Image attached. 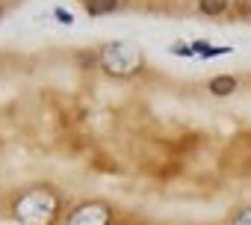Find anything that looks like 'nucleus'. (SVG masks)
<instances>
[{"instance_id":"f257e3e1","label":"nucleus","mask_w":251,"mask_h":225,"mask_svg":"<svg viewBox=\"0 0 251 225\" xmlns=\"http://www.w3.org/2000/svg\"><path fill=\"white\" fill-rule=\"evenodd\" d=\"M133 48L124 45V42H115L103 51V68L106 71H115V74H130L133 68H139V56H130L124 59V54H130Z\"/></svg>"},{"instance_id":"f03ea898","label":"nucleus","mask_w":251,"mask_h":225,"mask_svg":"<svg viewBox=\"0 0 251 225\" xmlns=\"http://www.w3.org/2000/svg\"><path fill=\"white\" fill-rule=\"evenodd\" d=\"M71 219L74 222H83L86 219V225H109V213H106L103 204H83Z\"/></svg>"},{"instance_id":"7ed1b4c3","label":"nucleus","mask_w":251,"mask_h":225,"mask_svg":"<svg viewBox=\"0 0 251 225\" xmlns=\"http://www.w3.org/2000/svg\"><path fill=\"white\" fill-rule=\"evenodd\" d=\"M210 92H213L216 98H225V95L236 92V77H230V74H216V77L210 80Z\"/></svg>"},{"instance_id":"20e7f679","label":"nucleus","mask_w":251,"mask_h":225,"mask_svg":"<svg viewBox=\"0 0 251 225\" xmlns=\"http://www.w3.org/2000/svg\"><path fill=\"white\" fill-rule=\"evenodd\" d=\"M112 9H118V0H86V12H89L92 18L109 15Z\"/></svg>"},{"instance_id":"39448f33","label":"nucleus","mask_w":251,"mask_h":225,"mask_svg":"<svg viewBox=\"0 0 251 225\" xmlns=\"http://www.w3.org/2000/svg\"><path fill=\"white\" fill-rule=\"evenodd\" d=\"M198 9L204 15H222L227 12V0H198Z\"/></svg>"},{"instance_id":"423d86ee","label":"nucleus","mask_w":251,"mask_h":225,"mask_svg":"<svg viewBox=\"0 0 251 225\" xmlns=\"http://www.w3.org/2000/svg\"><path fill=\"white\" fill-rule=\"evenodd\" d=\"M230 225H251V207L239 210V213L233 216V222H230Z\"/></svg>"},{"instance_id":"0eeeda50","label":"nucleus","mask_w":251,"mask_h":225,"mask_svg":"<svg viewBox=\"0 0 251 225\" xmlns=\"http://www.w3.org/2000/svg\"><path fill=\"white\" fill-rule=\"evenodd\" d=\"M172 54H177V56H195L192 45H175V48H172Z\"/></svg>"},{"instance_id":"6e6552de","label":"nucleus","mask_w":251,"mask_h":225,"mask_svg":"<svg viewBox=\"0 0 251 225\" xmlns=\"http://www.w3.org/2000/svg\"><path fill=\"white\" fill-rule=\"evenodd\" d=\"M56 18H59L62 24H71V15H68V12H62V9H56Z\"/></svg>"},{"instance_id":"1a4fd4ad","label":"nucleus","mask_w":251,"mask_h":225,"mask_svg":"<svg viewBox=\"0 0 251 225\" xmlns=\"http://www.w3.org/2000/svg\"><path fill=\"white\" fill-rule=\"evenodd\" d=\"M0 18H3V6H0Z\"/></svg>"}]
</instances>
